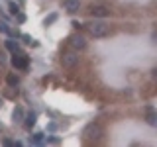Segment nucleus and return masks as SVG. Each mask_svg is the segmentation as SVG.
<instances>
[{
  "label": "nucleus",
  "instance_id": "obj_14",
  "mask_svg": "<svg viewBox=\"0 0 157 147\" xmlns=\"http://www.w3.org/2000/svg\"><path fill=\"white\" fill-rule=\"evenodd\" d=\"M41 141H43V134H36V135H33V139H32V143H41Z\"/></svg>",
  "mask_w": 157,
  "mask_h": 147
},
{
  "label": "nucleus",
  "instance_id": "obj_16",
  "mask_svg": "<svg viewBox=\"0 0 157 147\" xmlns=\"http://www.w3.org/2000/svg\"><path fill=\"white\" fill-rule=\"evenodd\" d=\"M8 29H10V28H8L6 22H0V33H8Z\"/></svg>",
  "mask_w": 157,
  "mask_h": 147
},
{
  "label": "nucleus",
  "instance_id": "obj_4",
  "mask_svg": "<svg viewBox=\"0 0 157 147\" xmlns=\"http://www.w3.org/2000/svg\"><path fill=\"white\" fill-rule=\"evenodd\" d=\"M69 43H71L73 49H77V51H82V49L86 47V39L81 36V33H75V36L69 37Z\"/></svg>",
  "mask_w": 157,
  "mask_h": 147
},
{
  "label": "nucleus",
  "instance_id": "obj_20",
  "mask_svg": "<svg viewBox=\"0 0 157 147\" xmlns=\"http://www.w3.org/2000/svg\"><path fill=\"white\" fill-rule=\"evenodd\" d=\"M2 143H4V145H14V141H10V139H2Z\"/></svg>",
  "mask_w": 157,
  "mask_h": 147
},
{
  "label": "nucleus",
  "instance_id": "obj_19",
  "mask_svg": "<svg viewBox=\"0 0 157 147\" xmlns=\"http://www.w3.org/2000/svg\"><path fill=\"white\" fill-rule=\"evenodd\" d=\"M73 28H77V29H81V28H82V24H78V22H73Z\"/></svg>",
  "mask_w": 157,
  "mask_h": 147
},
{
  "label": "nucleus",
  "instance_id": "obj_23",
  "mask_svg": "<svg viewBox=\"0 0 157 147\" xmlns=\"http://www.w3.org/2000/svg\"><path fill=\"white\" fill-rule=\"evenodd\" d=\"M0 106H2V98H0Z\"/></svg>",
  "mask_w": 157,
  "mask_h": 147
},
{
  "label": "nucleus",
  "instance_id": "obj_22",
  "mask_svg": "<svg viewBox=\"0 0 157 147\" xmlns=\"http://www.w3.org/2000/svg\"><path fill=\"white\" fill-rule=\"evenodd\" d=\"M0 131H4V126L2 124H0Z\"/></svg>",
  "mask_w": 157,
  "mask_h": 147
},
{
  "label": "nucleus",
  "instance_id": "obj_10",
  "mask_svg": "<svg viewBox=\"0 0 157 147\" xmlns=\"http://www.w3.org/2000/svg\"><path fill=\"white\" fill-rule=\"evenodd\" d=\"M6 49H10L12 53H20V45H18L16 41H12V39H8V41H6Z\"/></svg>",
  "mask_w": 157,
  "mask_h": 147
},
{
  "label": "nucleus",
  "instance_id": "obj_3",
  "mask_svg": "<svg viewBox=\"0 0 157 147\" xmlns=\"http://www.w3.org/2000/svg\"><path fill=\"white\" fill-rule=\"evenodd\" d=\"M88 14H90L92 18H106V16H110V8L102 6V4H92L90 10H88Z\"/></svg>",
  "mask_w": 157,
  "mask_h": 147
},
{
  "label": "nucleus",
  "instance_id": "obj_8",
  "mask_svg": "<svg viewBox=\"0 0 157 147\" xmlns=\"http://www.w3.org/2000/svg\"><path fill=\"white\" fill-rule=\"evenodd\" d=\"M145 122L149 126H153L157 127V112L155 110H151V108H147V114H145Z\"/></svg>",
  "mask_w": 157,
  "mask_h": 147
},
{
  "label": "nucleus",
  "instance_id": "obj_12",
  "mask_svg": "<svg viewBox=\"0 0 157 147\" xmlns=\"http://www.w3.org/2000/svg\"><path fill=\"white\" fill-rule=\"evenodd\" d=\"M6 82H8V86H18L20 78H18V75H8L6 77Z\"/></svg>",
  "mask_w": 157,
  "mask_h": 147
},
{
  "label": "nucleus",
  "instance_id": "obj_15",
  "mask_svg": "<svg viewBox=\"0 0 157 147\" xmlns=\"http://www.w3.org/2000/svg\"><path fill=\"white\" fill-rule=\"evenodd\" d=\"M57 20V14H51V16H47L45 18V26H49V24H53Z\"/></svg>",
  "mask_w": 157,
  "mask_h": 147
},
{
  "label": "nucleus",
  "instance_id": "obj_7",
  "mask_svg": "<svg viewBox=\"0 0 157 147\" xmlns=\"http://www.w3.org/2000/svg\"><path fill=\"white\" fill-rule=\"evenodd\" d=\"M63 8L73 14V12H77V10L81 8V0H63Z\"/></svg>",
  "mask_w": 157,
  "mask_h": 147
},
{
  "label": "nucleus",
  "instance_id": "obj_2",
  "mask_svg": "<svg viewBox=\"0 0 157 147\" xmlns=\"http://www.w3.org/2000/svg\"><path fill=\"white\" fill-rule=\"evenodd\" d=\"M88 32H90L92 37H106L108 33H110V28H108V24H104V22H92L90 26H88Z\"/></svg>",
  "mask_w": 157,
  "mask_h": 147
},
{
  "label": "nucleus",
  "instance_id": "obj_5",
  "mask_svg": "<svg viewBox=\"0 0 157 147\" xmlns=\"http://www.w3.org/2000/svg\"><path fill=\"white\" fill-rule=\"evenodd\" d=\"M61 63H63V67L73 69V67H77V65H78V55H77V53H63Z\"/></svg>",
  "mask_w": 157,
  "mask_h": 147
},
{
  "label": "nucleus",
  "instance_id": "obj_17",
  "mask_svg": "<svg viewBox=\"0 0 157 147\" xmlns=\"http://www.w3.org/2000/svg\"><path fill=\"white\" fill-rule=\"evenodd\" d=\"M22 39H24V41H26V43H32V41H33V39L29 37V36H22Z\"/></svg>",
  "mask_w": 157,
  "mask_h": 147
},
{
  "label": "nucleus",
  "instance_id": "obj_1",
  "mask_svg": "<svg viewBox=\"0 0 157 147\" xmlns=\"http://www.w3.org/2000/svg\"><path fill=\"white\" fill-rule=\"evenodd\" d=\"M82 135H85V139H90V141L100 139V137L104 135V127L98 124V122H90V124L82 130Z\"/></svg>",
  "mask_w": 157,
  "mask_h": 147
},
{
  "label": "nucleus",
  "instance_id": "obj_9",
  "mask_svg": "<svg viewBox=\"0 0 157 147\" xmlns=\"http://www.w3.org/2000/svg\"><path fill=\"white\" fill-rule=\"evenodd\" d=\"M36 122H37V116L33 114V112H29V114H26V118H24V126H26L28 130H32V127L36 126Z\"/></svg>",
  "mask_w": 157,
  "mask_h": 147
},
{
  "label": "nucleus",
  "instance_id": "obj_11",
  "mask_svg": "<svg viewBox=\"0 0 157 147\" xmlns=\"http://www.w3.org/2000/svg\"><path fill=\"white\" fill-rule=\"evenodd\" d=\"M24 118H26V114H24V110H22L20 106H18L16 110H14V122H22Z\"/></svg>",
  "mask_w": 157,
  "mask_h": 147
},
{
  "label": "nucleus",
  "instance_id": "obj_6",
  "mask_svg": "<svg viewBox=\"0 0 157 147\" xmlns=\"http://www.w3.org/2000/svg\"><path fill=\"white\" fill-rule=\"evenodd\" d=\"M12 65L16 67V69H26L28 67V57L26 55H22V53H14V57H12Z\"/></svg>",
  "mask_w": 157,
  "mask_h": 147
},
{
  "label": "nucleus",
  "instance_id": "obj_18",
  "mask_svg": "<svg viewBox=\"0 0 157 147\" xmlns=\"http://www.w3.org/2000/svg\"><path fill=\"white\" fill-rule=\"evenodd\" d=\"M18 22H20V24L26 22V16H24V14H18Z\"/></svg>",
  "mask_w": 157,
  "mask_h": 147
},
{
  "label": "nucleus",
  "instance_id": "obj_21",
  "mask_svg": "<svg viewBox=\"0 0 157 147\" xmlns=\"http://www.w3.org/2000/svg\"><path fill=\"white\" fill-rule=\"evenodd\" d=\"M151 77H153V78H155V81H157V67L153 69V71H151Z\"/></svg>",
  "mask_w": 157,
  "mask_h": 147
},
{
  "label": "nucleus",
  "instance_id": "obj_13",
  "mask_svg": "<svg viewBox=\"0 0 157 147\" xmlns=\"http://www.w3.org/2000/svg\"><path fill=\"white\" fill-rule=\"evenodd\" d=\"M10 12L16 16V14H20V8H18V4L16 2H10Z\"/></svg>",
  "mask_w": 157,
  "mask_h": 147
}]
</instances>
